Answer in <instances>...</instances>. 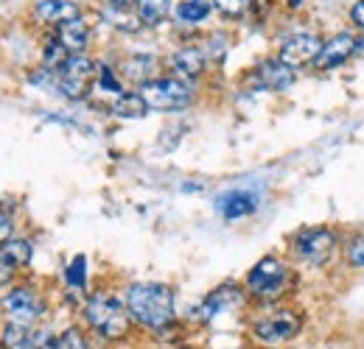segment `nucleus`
Segmentation results:
<instances>
[{
	"label": "nucleus",
	"mask_w": 364,
	"mask_h": 349,
	"mask_svg": "<svg viewBox=\"0 0 364 349\" xmlns=\"http://www.w3.org/2000/svg\"><path fill=\"white\" fill-rule=\"evenodd\" d=\"M127 310L140 327L166 330L177 316V299L166 282H135L127 291Z\"/></svg>",
	"instance_id": "nucleus-1"
},
{
	"label": "nucleus",
	"mask_w": 364,
	"mask_h": 349,
	"mask_svg": "<svg viewBox=\"0 0 364 349\" xmlns=\"http://www.w3.org/2000/svg\"><path fill=\"white\" fill-rule=\"evenodd\" d=\"M137 92L154 112H180L193 104V87L180 76H154L151 82L140 84Z\"/></svg>",
	"instance_id": "nucleus-2"
},
{
	"label": "nucleus",
	"mask_w": 364,
	"mask_h": 349,
	"mask_svg": "<svg viewBox=\"0 0 364 349\" xmlns=\"http://www.w3.org/2000/svg\"><path fill=\"white\" fill-rule=\"evenodd\" d=\"M85 318L92 330L109 341L124 338L129 330V310L127 305H121V299L109 297V294H92L85 305Z\"/></svg>",
	"instance_id": "nucleus-3"
},
{
	"label": "nucleus",
	"mask_w": 364,
	"mask_h": 349,
	"mask_svg": "<svg viewBox=\"0 0 364 349\" xmlns=\"http://www.w3.org/2000/svg\"><path fill=\"white\" fill-rule=\"evenodd\" d=\"M291 285V271L289 265L277 257H264L252 265V271L247 274V291L261 299V302H274L280 299Z\"/></svg>",
	"instance_id": "nucleus-4"
},
{
	"label": "nucleus",
	"mask_w": 364,
	"mask_h": 349,
	"mask_svg": "<svg viewBox=\"0 0 364 349\" xmlns=\"http://www.w3.org/2000/svg\"><path fill=\"white\" fill-rule=\"evenodd\" d=\"M95 70L98 65L92 62L87 53H70L62 67H56V84L53 89L65 95L68 101H82L95 84Z\"/></svg>",
	"instance_id": "nucleus-5"
},
{
	"label": "nucleus",
	"mask_w": 364,
	"mask_h": 349,
	"mask_svg": "<svg viewBox=\"0 0 364 349\" xmlns=\"http://www.w3.org/2000/svg\"><path fill=\"white\" fill-rule=\"evenodd\" d=\"M339 246V235L331 226H306L294 235V252L297 257L311 265H325L333 257Z\"/></svg>",
	"instance_id": "nucleus-6"
},
{
	"label": "nucleus",
	"mask_w": 364,
	"mask_h": 349,
	"mask_svg": "<svg viewBox=\"0 0 364 349\" xmlns=\"http://www.w3.org/2000/svg\"><path fill=\"white\" fill-rule=\"evenodd\" d=\"M319 48H322V37L314 31H291L280 40V50H277V59L283 65H289L291 70H303L309 65H314L319 56Z\"/></svg>",
	"instance_id": "nucleus-7"
},
{
	"label": "nucleus",
	"mask_w": 364,
	"mask_h": 349,
	"mask_svg": "<svg viewBox=\"0 0 364 349\" xmlns=\"http://www.w3.org/2000/svg\"><path fill=\"white\" fill-rule=\"evenodd\" d=\"M303 327V318L300 313L294 310H274V313H267L264 318L255 321L252 333L261 344H283V341H291Z\"/></svg>",
	"instance_id": "nucleus-8"
},
{
	"label": "nucleus",
	"mask_w": 364,
	"mask_h": 349,
	"mask_svg": "<svg viewBox=\"0 0 364 349\" xmlns=\"http://www.w3.org/2000/svg\"><path fill=\"white\" fill-rule=\"evenodd\" d=\"M3 310L9 313V321H17V324H37L43 316L48 313L46 299L28 288V285H20V288H11L3 299Z\"/></svg>",
	"instance_id": "nucleus-9"
},
{
	"label": "nucleus",
	"mask_w": 364,
	"mask_h": 349,
	"mask_svg": "<svg viewBox=\"0 0 364 349\" xmlns=\"http://www.w3.org/2000/svg\"><path fill=\"white\" fill-rule=\"evenodd\" d=\"M356 53H359V34L356 31H336L333 37L322 40L314 67L317 70H336L348 59H353Z\"/></svg>",
	"instance_id": "nucleus-10"
},
{
	"label": "nucleus",
	"mask_w": 364,
	"mask_h": 349,
	"mask_svg": "<svg viewBox=\"0 0 364 349\" xmlns=\"http://www.w3.org/2000/svg\"><path fill=\"white\" fill-rule=\"evenodd\" d=\"M34 257V243L28 238H9L0 243V288L9 285L20 268H26Z\"/></svg>",
	"instance_id": "nucleus-11"
},
{
	"label": "nucleus",
	"mask_w": 364,
	"mask_h": 349,
	"mask_svg": "<svg viewBox=\"0 0 364 349\" xmlns=\"http://www.w3.org/2000/svg\"><path fill=\"white\" fill-rule=\"evenodd\" d=\"M297 79V70H291L289 65H283L277 56L272 59H264L255 70H252V82L258 89H269V92H283L294 84Z\"/></svg>",
	"instance_id": "nucleus-12"
},
{
	"label": "nucleus",
	"mask_w": 364,
	"mask_h": 349,
	"mask_svg": "<svg viewBox=\"0 0 364 349\" xmlns=\"http://www.w3.org/2000/svg\"><path fill=\"white\" fill-rule=\"evenodd\" d=\"M53 37L62 43V48L68 53H87L92 40V28L90 23L85 20V14H79V17L68 20V23H62V26H56L53 28Z\"/></svg>",
	"instance_id": "nucleus-13"
},
{
	"label": "nucleus",
	"mask_w": 364,
	"mask_h": 349,
	"mask_svg": "<svg viewBox=\"0 0 364 349\" xmlns=\"http://www.w3.org/2000/svg\"><path fill=\"white\" fill-rule=\"evenodd\" d=\"M171 70H174V76H180L185 82H196V79L208 70V53H205V48L185 45L180 50H174V56H171Z\"/></svg>",
	"instance_id": "nucleus-14"
},
{
	"label": "nucleus",
	"mask_w": 364,
	"mask_h": 349,
	"mask_svg": "<svg viewBox=\"0 0 364 349\" xmlns=\"http://www.w3.org/2000/svg\"><path fill=\"white\" fill-rule=\"evenodd\" d=\"M82 14V6L76 0H37L34 3V20L46 26H62Z\"/></svg>",
	"instance_id": "nucleus-15"
},
{
	"label": "nucleus",
	"mask_w": 364,
	"mask_h": 349,
	"mask_svg": "<svg viewBox=\"0 0 364 349\" xmlns=\"http://www.w3.org/2000/svg\"><path fill=\"white\" fill-rule=\"evenodd\" d=\"M216 210L228 221L244 218V216L258 210V196L250 193V190H228L216 199Z\"/></svg>",
	"instance_id": "nucleus-16"
},
{
	"label": "nucleus",
	"mask_w": 364,
	"mask_h": 349,
	"mask_svg": "<svg viewBox=\"0 0 364 349\" xmlns=\"http://www.w3.org/2000/svg\"><path fill=\"white\" fill-rule=\"evenodd\" d=\"M241 302H244V297H241V291H238L235 285L216 288V291H210V297H208L202 305L196 307L199 321H210V318L222 316V313H225V310H230V307H238Z\"/></svg>",
	"instance_id": "nucleus-17"
},
{
	"label": "nucleus",
	"mask_w": 364,
	"mask_h": 349,
	"mask_svg": "<svg viewBox=\"0 0 364 349\" xmlns=\"http://www.w3.org/2000/svg\"><path fill=\"white\" fill-rule=\"evenodd\" d=\"M157 56H151V53H129L124 62H121V76L127 79V82H132L135 87L140 84H146V82H151L154 76H157Z\"/></svg>",
	"instance_id": "nucleus-18"
},
{
	"label": "nucleus",
	"mask_w": 364,
	"mask_h": 349,
	"mask_svg": "<svg viewBox=\"0 0 364 349\" xmlns=\"http://www.w3.org/2000/svg\"><path fill=\"white\" fill-rule=\"evenodd\" d=\"M132 11L137 14L143 28H157V26H163L171 17L174 3L171 0H135Z\"/></svg>",
	"instance_id": "nucleus-19"
},
{
	"label": "nucleus",
	"mask_w": 364,
	"mask_h": 349,
	"mask_svg": "<svg viewBox=\"0 0 364 349\" xmlns=\"http://www.w3.org/2000/svg\"><path fill=\"white\" fill-rule=\"evenodd\" d=\"M171 14L182 26H199L213 14V0H180Z\"/></svg>",
	"instance_id": "nucleus-20"
},
{
	"label": "nucleus",
	"mask_w": 364,
	"mask_h": 349,
	"mask_svg": "<svg viewBox=\"0 0 364 349\" xmlns=\"http://www.w3.org/2000/svg\"><path fill=\"white\" fill-rule=\"evenodd\" d=\"M149 112V106H146V101L140 98V92H121V95H115V101H112V115H118V118H124V121H135V118H143Z\"/></svg>",
	"instance_id": "nucleus-21"
},
{
	"label": "nucleus",
	"mask_w": 364,
	"mask_h": 349,
	"mask_svg": "<svg viewBox=\"0 0 364 349\" xmlns=\"http://www.w3.org/2000/svg\"><path fill=\"white\" fill-rule=\"evenodd\" d=\"M95 84H98V89L112 92V95L127 92V89H124V82H121V73H115V67H109V65H98V70H95Z\"/></svg>",
	"instance_id": "nucleus-22"
},
{
	"label": "nucleus",
	"mask_w": 364,
	"mask_h": 349,
	"mask_svg": "<svg viewBox=\"0 0 364 349\" xmlns=\"http://www.w3.org/2000/svg\"><path fill=\"white\" fill-rule=\"evenodd\" d=\"M252 6H255V0H213V11L225 14V17H230V20L244 17Z\"/></svg>",
	"instance_id": "nucleus-23"
},
{
	"label": "nucleus",
	"mask_w": 364,
	"mask_h": 349,
	"mask_svg": "<svg viewBox=\"0 0 364 349\" xmlns=\"http://www.w3.org/2000/svg\"><path fill=\"white\" fill-rule=\"evenodd\" d=\"M65 277H68V285L70 288H76V291H82L85 288V282H87V260L79 255V257H73L70 265H68V271H65Z\"/></svg>",
	"instance_id": "nucleus-24"
},
{
	"label": "nucleus",
	"mask_w": 364,
	"mask_h": 349,
	"mask_svg": "<svg viewBox=\"0 0 364 349\" xmlns=\"http://www.w3.org/2000/svg\"><path fill=\"white\" fill-rule=\"evenodd\" d=\"M345 257L353 268H364V229L359 235H353L345 246Z\"/></svg>",
	"instance_id": "nucleus-25"
},
{
	"label": "nucleus",
	"mask_w": 364,
	"mask_h": 349,
	"mask_svg": "<svg viewBox=\"0 0 364 349\" xmlns=\"http://www.w3.org/2000/svg\"><path fill=\"white\" fill-rule=\"evenodd\" d=\"M53 349H87V341L76 327H70L59 338H53Z\"/></svg>",
	"instance_id": "nucleus-26"
},
{
	"label": "nucleus",
	"mask_w": 364,
	"mask_h": 349,
	"mask_svg": "<svg viewBox=\"0 0 364 349\" xmlns=\"http://www.w3.org/2000/svg\"><path fill=\"white\" fill-rule=\"evenodd\" d=\"M350 23L356 31H364V0H356L350 6Z\"/></svg>",
	"instance_id": "nucleus-27"
},
{
	"label": "nucleus",
	"mask_w": 364,
	"mask_h": 349,
	"mask_svg": "<svg viewBox=\"0 0 364 349\" xmlns=\"http://www.w3.org/2000/svg\"><path fill=\"white\" fill-rule=\"evenodd\" d=\"M11 229H14V223H11V218H9L6 213H0V243L11 238Z\"/></svg>",
	"instance_id": "nucleus-28"
},
{
	"label": "nucleus",
	"mask_w": 364,
	"mask_h": 349,
	"mask_svg": "<svg viewBox=\"0 0 364 349\" xmlns=\"http://www.w3.org/2000/svg\"><path fill=\"white\" fill-rule=\"evenodd\" d=\"M109 6H127V9H132L135 6V0H107Z\"/></svg>",
	"instance_id": "nucleus-29"
},
{
	"label": "nucleus",
	"mask_w": 364,
	"mask_h": 349,
	"mask_svg": "<svg viewBox=\"0 0 364 349\" xmlns=\"http://www.w3.org/2000/svg\"><path fill=\"white\" fill-rule=\"evenodd\" d=\"M359 53H364V31H359Z\"/></svg>",
	"instance_id": "nucleus-30"
},
{
	"label": "nucleus",
	"mask_w": 364,
	"mask_h": 349,
	"mask_svg": "<svg viewBox=\"0 0 364 349\" xmlns=\"http://www.w3.org/2000/svg\"><path fill=\"white\" fill-rule=\"evenodd\" d=\"M177 349H191V347H177Z\"/></svg>",
	"instance_id": "nucleus-31"
}]
</instances>
